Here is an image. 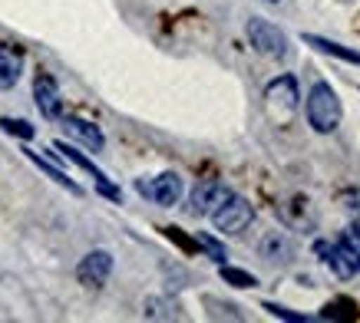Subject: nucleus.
<instances>
[{
    "label": "nucleus",
    "mask_w": 360,
    "mask_h": 323,
    "mask_svg": "<svg viewBox=\"0 0 360 323\" xmlns=\"http://www.w3.org/2000/svg\"><path fill=\"white\" fill-rule=\"evenodd\" d=\"M307 122H311V129L321 132V136H328L340 126V119H344V106H340L338 93L330 83H314L311 93H307Z\"/></svg>",
    "instance_id": "f257e3e1"
},
{
    "label": "nucleus",
    "mask_w": 360,
    "mask_h": 323,
    "mask_svg": "<svg viewBox=\"0 0 360 323\" xmlns=\"http://www.w3.org/2000/svg\"><path fill=\"white\" fill-rule=\"evenodd\" d=\"M208 218H212V225L219 228L221 235H241V231L251 225V218H255V208H251L248 202L241 198V195H235V192L229 188V195H225L219 205L212 208V215H208Z\"/></svg>",
    "instance_id": "f03ea898"
},
{
    "label": "nucleus",
    "mask_w": 360,
    "mask_h": 323,
    "mask_svg": "<svg viewBox=\"0 0 360 323\" xmlns=\"http://www.w3.org/2000/svg\"><path fill=\"white\" fill-rule=\"evenodd\" d=\"M248 44L255 46V53L268 56V60H284L288 56V37L264 17H251L248 20Z\"/></svg>",
    "instance_id": "7ed1b4c3"
},
{
    "label": "nucleus",
    "mask_w": 360,
    "mask_h": 323,
    "mask_svg": "<svg viewBox=\"0 0 360 323\" xmlns=\"http://www.w3.org/2000/svg\"><path fill=\"white\" fill-rule=\"evenodd\" d=\"M136 192L159 208H172L175 202L182 198L186 185H182V175L179 172H162V175H155V178H139V182H136Z\"/></svg>",
    "instance_id": "20e7f679"
},
{
    "label": "nucleus",
    "mask_w": 360,
    "mask_h": 323,
    "mask_svg": "<svg viewBox=\"0 0 360 323\" xmlns=\"http://www.w3.org/2000/svg\"><path fill=\"white\" fill-rule=\"evenodd\" d=\"M110 274H112V254L103 248L89 251L86 258L77 264V277H79V284H86V287H103V284L110 280Z\"/></svg>",
    "instance_id": "39448f33"
},
{
    "label": "nucleus",
    "mask_w": 360,
    "mask_h": 323,
    "mask_svg": "<svg viewBox=\"0 0 360 323\" xmlns=\"http://www.w3.org/2000/svg\"><path fill=\"white\" fill-rule=\"evenodd\" d=\"M229 195V188L221 182H215V178H205V182H198L195 188H192V195H188V215H212V208L219 205L221 198Z\"/></svg>",
    "instance_id": "423d86ee"
},
{
    "label": "nucleus",
    "mask_w": 360,
    "mask_h": 323,
    "mask_svg": "<svg viewBox=\"0 0 360 323\" xmlns=\"http://www.w3.org/2000/svg\"><path fill=\"white\" fill-rule=\"evenodd\" d=\"M33 99H37V109L44 119H60L63 116V99H60V89H56L53 76L40 73L33 79Z\"/></svg>",
    "instance_id": "0eeeda50"
},
{
    "label": "nucleus",
    "mask_w": 360,
    "mask_h": 323,
    "mask_svg": "<svg viewBox=\"0 0 360 323\" xmlns=\"http://www.w3.org/2000/svg\"><path fill=\"white\" fill-rule=\"evenodd\" d=\"M53 149L60 152L63 159L77 162V165H79V169H83V172H89V175H93V178H96V185H99V192L106 195V198H112V202H120V198H122V195H120V188H116V185H110V178H106V175L99 172V169H96V165H93V162L86 159V155H79V152L73 149V145H66V142H56Z\"/></svg>",
    "instance_id": "6e6552de"
},
{
    "label": "nucleus",
    "mask_w": 360,
    "mask_h": 323,
    "mask_svg": "<svg viewBox=\"0 0 360 323\" xmlns=\"http://www.w3.org/2000/svg\"><path fill=\"white\" fill-rule=\"evenodd\" d=\"M264 99L271 103V106H281L284 112H295L297 109V83L295 76H278L274 83H268V89H264Z\"/></svg>",
    "instance_id": "1a4fd4ad"
},
{
    "label": "nucleus",
    "mask_w": 360,
    "mask_h": 323,
    "mask_svg": "<svg viewBox=\"0 0 360 323\" xmlns=\"http://www.w3.org/2000/svg\"><path fill=\"white\" fill-rule=\"evenodd\" d=\"M63 129H66V136H73L77 142H83L86 149H93V152L106 149V136L99 132V126L86 122V119H63Z\"/></svg>",
    "instance_id": "9d476101"
},
{
    "label": "nucleus",
    "mask_w": 360,
    "mask_h": 323,
    "mask_svg": "<svg viewBox=\"0 0 360 323\" xmlns=\"http://www.w3.org/2000/svg\"><path fill=\"white\" fill-rule=\"evenodd\" d=\"M262 258L271 261V264H288V261L295 258V244H291V237L284 235V231H271V235H264L262 241Z\"/></svg>",
    "instance_id": "9b49d317"
},
{
    "label": "nucleus",
    "mask_w": 360,
    "mask_h": 323,
    "mask_svg": "<svg viewBox=\"0 0 360 323\" xmlns=\"http://www.w3.org/2000/svg\"><path fill=\"white\" fill-rule=\"evenodd\" d=\"M23 73V56L17 50H0V93L13 89Z\"/></svg>",
    "instance_id": "f8f14e48"
},
{
    "label": "nucleus",
    "mask_w": 360,
    "mask_h": 323,
    "mask_svg": "<svg viewBox=\"0 0 360 323\" xmlns=\"http://www.w3.org/2000/svg\"><path fill=\"white\" fill-rule=\"evenodd\" d=\"M334 244H338V251L344 254V261L350 264V270H354V274H360V228H344Z\"/></svg>",
    "instance_id": "ddd939ff"
},
{
    "label": "nucleus",
    "mask_w": 360,
    "mask_h": 323,
    "mask_svg": "<svg viewBox=\"0 0 360 323\" xmlns=\"http://www.w3.org/2000/svg\"><path fill=\"white\" fill-rule=\"evenodd\" d=\"M304 44L314 46V50H321V53L338 56V60H347V63H357V66H360V53H357V50H347V46L334 44V40H324V37H314V33H307Z\"/></svg>",
    "instance_id": "4468645a"
},
{
    "label": "nucleus",
    "mask_w": 360,
    "mask_h": 323,
    "mask_svg": "<svg viewBox=\"0 0 360 323\" xmlns=\"http://www.w3.org/2000/svg\"><path fill=\"white\" fill-rule=\"evenodd\" d=\"M314 251L317 254H321V258H324V264H328L330 270H334V274H338V277H354V270H350V264L347 261H344V254H340L338 251V244H328V241H317L314 244Z\"/></svg>",
    "instance_id": "2eb2a0df"
},
{
    "label": "nucleus",
    "mask_w": 360,
    "mask_h": 323,
    "mask_svg": "<svg viewBox=\"0 0 360 323\" xmlns=\"http://www.w3.org/2000/svg\"><path fill=\"white\" fill-rule=\"evenodd\" d=\"M27 159H30V162H37V165H40V169H44V172L50 175V178H53L56 185H63L66 192H73V195H79V192H83V188H79L77 182H70V175H66V172H60V169H53V165H50V162H46V159H40L37 152H30V149H27Z\"/></svg>",
    "instance_id": "dca6fc26"
},
{
    "label": "nucleus",
    "mask_w": 360,
    "mask_h": 323,
    "mask_svg": "<svg viewBox=\"0 0 360 323\" xmlns=\"http://www.w3.org/2000/svg\"><path fill=\"white\" fill-rule=\"evenodd\" d=\"M221 280H225V284H231V287H255V284H258V277H255V274L238 270V268H229V264H221Z\"/></svg>",
    "instance_id": "f3484780"
},
{
    "label": "nucleus",
    "mask_w": 360,
    "mask_h": 323,
    "mask_svg": "<svg viewBox=\"0 0 360 323\" xmlns=\"http://www.w3.org/2000/svg\"><path fill=\"white\" fill-rule=\"evenodd\" d=\"M198 248L205 251L212 261H219V264H225V258H229V254H225V244H219L212 235H198Z\"/></svg>",
    "instance_id": "a211bd4d"
},
{
    "label": "nucleus",
    "mask_w": 360,
    "mask_h": 323,
    "mask_svg": "<svg viewBox=\"0 0 360 323\" xmlns=\"http://www.w3.org/2000/svg\"><path fill=\"white\" fill-rule=\"evenodd\" d=\"M0 126H4V132H11V136L33 139V126L30 122H23V119H0Z\"/></svg>",
    "instance_id": "6ab92c4d"
},
{
    "label": "nucleus",
    "mask_w": 360,
    "mask_h": 323,
    "mask_svg": "<svg viewBox=\"0 0 360 323\" xmlns=\"http://www.w3.org/2000/svg\"><path fill=\"white\" fill-rule=\"evenodd\" d=\"M264 310L271 313V317H281V320H304V317H301V313L288 310V307H278V303H264Z\"/></svg>",
    "instance_id": "aec40b11"
},
{
    "label": "nucleus",
    "mask_w": 360,
    "mask_h": 323,
    "mask_svg": "<svg viewBox=\"0 0 360 323\" xmlns=\"http://www.w3.org/2000/svg\"><path fill=\"white\" fill-rule=\"evenodd\" d=\"M268 4H281V0H268Z\"/></svg>",
    "instance_id": "412c9836"
}]
</instances>
